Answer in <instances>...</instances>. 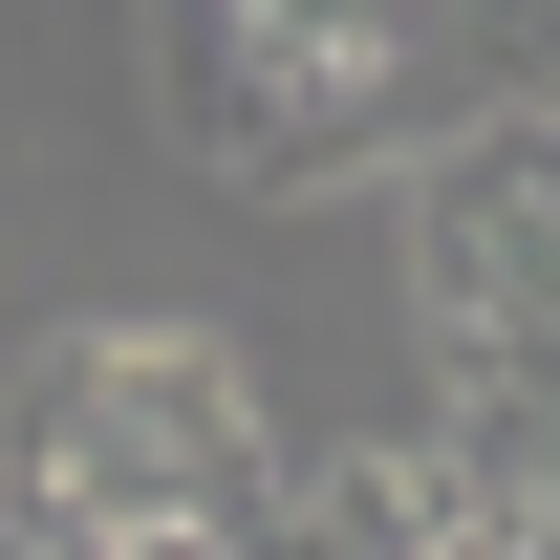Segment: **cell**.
Instances as JSON below:
<instances>
[{
  "label": "cell",
  "mask_w": 560,
  "mask_h": 560,
  "mask_svg": "<svg viewBox=\"0 0 560 560\" xmlns=\"http://www.w3.org/2000/svg\"><path fill=\"white\" fill-rule=\"evenodd\" d=\"M302 539H410V560H475V475H453V431H366V453H324L302 475Z\"/></svg>",
  "instance_id": "3"
},
{
  "label": "cell",
  "mask_w": 560,
  "mask_h": 560,
  "mask_svg": "<svg viewBox=\"0 0 560 560\" xmlns=\"http://www.w3.org/2000/svg\"><path fill=\"white\" fill-rule=\"evenodd\" d=\"M0 539L22 560H215V539H302V475L259 453V388L195 324H44L0 366Z\"/></svg>",
  "instance_id": "2"
},
{
  "label": "cell",
  "mask_w": 560,
  "mask_h": 560,
  "mask_svg": "<svg viewBox=\"0 0 560 560\" xmlns=\"http://www.w3.org/2000/svg\"><path fill=\"white\" fill-rule=\"evenodd\" d=\"M517 86H539V22L517 0H151V108L237 195L410 173L431 130H475Z\"/></svg>",
  "instance_id": "1"
}]
</instances>
